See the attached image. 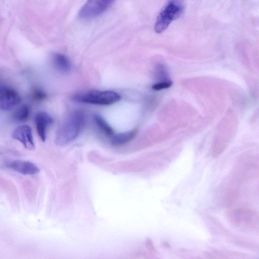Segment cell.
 I'll use <instances>...</instances> for the list:
<instances>
[{
	"mask_svg": "<svg viewBox=\"0 0 259 259\" xmlns=\"http://www.w3.org/2000/svg\"><path fill=\"white\" fill-rule=\"evenodd\" d=\"M53 122L54 120L50 115L43 111L36 114L34 123L36 132L43 142H45L48 128Z\"/></svg>",
	"mask_w": 259,
	"mask_h": 259,
	"instance_id": "obj_8",
	"label": "cell"
},
{
	"mask_svg": "<svg viewBox=\"0 0 259 259\" xmlns=\"http://www.w3.org/2000/svg\"><path fill=\"white\" fill-rule=\"evenodd\" d=\"M85 124V115L81 111L72 113L59 128L56 143L64 146L75 140L82 131Z\"/></svg>",
	"mask_w": 259,
	"mask_h": 259,
	"instance_id": "obj_1",
	"label": "cell"
},
{
	"mask_svg": "<svg viewBox=\"0 0 259 259\" xmlns=\"http://www.w3.org/2000/svg\"><path fill=\"white\" fill-rule=\"evenodd\" d=\"M115 1L107 0H91L87 1L79 12L83 19H90L100 15L105 12Z\"/></svg>",
	"mask_w": 259,
	"mask_h": 259,
	"instance_id": "obj_4",
	"label": "cell"
},
{
	"mask_svg": "<svg viewBox=\"0 0 259 259\" xmlns=\"http://www.w3.org/2000/svg\"><path fill=\"white\" fill-rule=\"evenodd\" d=\"M173 84L171 81H163L153 85L152 89L156 91H160L170 88Z\"/></svg>",
	"mask_w": 259,
	"mask_h": 259,
	"instance_id": "obj_13",
	"label": "cell"
},
{
	"mask_svg": "<svg viewBox=\"0 0 259 259\" xmlns=\"http://www.w3.org/2000/svg\"><path fill=\"white\" fill-rule=\"evenodd\" d=\"M52 60L55 67L59 71L67 72L70 70V63L68 58L64 54L55 53L53 55Z\"/></svg>",
	"mask_w": 259,
	"mask_h": 259,
	"instance_id": "obj_10",
	"label": "cell"
},
{
	"mask_svg": "<svg viewBox=\"0 0 259 259\" xmlns=\"http://www.w3.org/2000/svg\"><path fill=\"white\" fill-rule=\"evenodd\" d=\"M12 136L13 139L21 142L27 150H34L35 144L32 129L30 126L23 125L17 127L14 130Z\"/></svg>",
	"mask_w": 259,
	"mask_h": 259,
	"instance_id": "obj_6",
	"label": "cell"
},
{
	"mask_svg": "<svg viewBox=\"0 0 259 259\" xmlns=\"http://www.w3.org/2000/svg\"><path fill=\"white\" fill-rule=\"evenodd\" d=\"M185 6L181 1H170L162 9L157 18L155 30L158 33L163 32L174 21L182 14Z\"/></svg>",
	"mask_w": 259,
	"mask_h": 259,
	"instance_id": "obj_3",
	"label": "cell"
},
{
	"mask_svg": "<svg viewBox=\"0 0 259 259\" xmlns=\"http://www.w3.org/2000/svg\"><path fill=\"white\" fill-rule=\"evenodd\" d=\"M21 97L14 89L9 87L0 85V108L9 110L19 104Z\"/></svg>",
	"mask_w": 259,
	"mask_h": 259,
	"instance_id": "obj_5",
	"label": "cell"
},
{
	"mask_svg": "<svg viewBox=\"0 0 259 259\" xmlns=\"http://www.w3.org/2000/svg\"><path fill=\"white\" fill-rule=\"evenodd\" d=\"M94 119L97 124L106 136L111 138L114 135V129L102 116L96 114L94 116Z\"/></svg>",
	"mask_w": 259,
	"mask_h": 259,
	"instance_id": "obj_11",
	"label": "cell"
},
{
	"mask_svg": "<svg viewBox=\"0 0 259 259\" xmlns=\"http://www.w3.org/2000/svg\"><path fill=\"white\" fill-rule=\"evenodd\" d=\"M47 97L45 92L41 89H35L32 92V97L36 100H43L46 98Z\"/></svg>",
	"mask_w": 259,
	"mask_h": 259,
	"instance_id": "obj_14",
	"label": "cell"
},
{
	"mask_svg": "<svg viewBox=\"0 0 259 259\" xmlns=\"http://www.w3.org/2000/svg\"><path fill=\"white\" fill-rule=\"evenodd\" d=\"M31 109L28 105H23L17 108L13 114V118L18 122L27 121L30 116Z\"/></svg>",
	"mask_w": 259,
	"mask_h": 259,
	"instance_id": "obj_12",
	"label": "cell"
},
{
	"mask_svg": "<svg viewBox=\"0 0 259 259\" xmlns=\"http://www.w3.org/2000/svg\"><path fill=\"white\" fill-rule=\"evenodd\" d=\"M121 96L113 91H90L77 94L72 97L73 100L92 104L109 105L118 102Z\"/></svg>",
	"mask_w": 259,
	"mask_h": 259,
	"instance_id": "obj_2",
	"label": "cell"
},
{
	"mask_svg": "<svg viewBox=\"0 0 259 259\" xmlns=\"http://www.w3.org/2000/svg\"><path fill=\"white\" fill-rule=\"evenodd\" d=\"M138 130L135 129L132 130L124 133L115 134L111 138V142L115 146H122L131 141L136 136Z\"/></svg>",
	"mask_w": 259,
	"mask_h": 259,
	"instance_id": "obj_9",
	"label": "cell"
},
{
	"mask_svg": "<svg viewBox=\"0 0 259 259\" xmlns=\"http://www.w3.org/2000/svg\"><path fill=\"white\" fill-rule=\"evenodd\" d=\"M6 167L24 175H33L38 174L40 169L34 163L26 161L14 160L8 162Z\"/></svg>",
	"mask_w": 259,
	"mask_h": 259,
	"instance_id": "obj_7",
	"label": "cell"
}]
</instances>
